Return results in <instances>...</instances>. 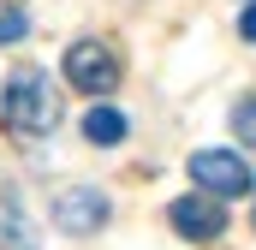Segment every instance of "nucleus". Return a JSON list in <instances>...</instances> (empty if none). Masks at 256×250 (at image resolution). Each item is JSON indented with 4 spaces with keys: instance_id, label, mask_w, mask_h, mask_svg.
Returning a JSON list of instances; mask_svg holds the SVG:
<instances>
[{
    "instance_id": "nucleus-1",
    "label": "nucleus",
    "mask_w": 256,
    "mask_h": 250,
    "mask_svg": "<svg viewBox=\"0 0 256 250\" xmlns=\"http://www.w3.org/2000/svg\"><path fill=\"white\" fill-rule=\"evenodd\" d=\"M0 120L12 125L18 137H48L60 125V90H54V78L36 72V66L12 72L6 90H0Z\"/></svg>"
},
{
    "instance_id": "nucleus-8",
    "label": "nucleus",
    "mask_w": 256,
    "mask_h": 250,
    "mask_svg": "<svg viewBox=\"0 0 256 250\" xmlns=\"http://www.w3.org/2000/svg\"><path fill=\"white\" fill-rule=\"evenodd\" d=\"M232 131H238L244 143H256V96H244V102L232 108Z\"/></svg>"
},
{
    "instance_id": "nucleus-4",
    "label": "nucleus",
    "mask_w": 256,
    "mask_h": 250,
    "mask_svg": "<svg viewBox=\"0 0 256 250\" xmlns=\"http://www.w3.org/2000/svg\"><path fill=\"white\" fill-rule=\"evenodd\" d=\"M167 220H173V232L191 238V244H208V238L226 232V208H220L214 196H179V202H167Z\"/></svg>"
},
{
    "instance_id": "nucleus-5",
    "label": "nucleus",
    "mask_w": 256,
    "mask_h": 250,
    "mask_svg": "<svg viewBox=\"0 0 256 250\" xmlns=\"http://www.w3.org/2000/svg\"><path fill=\"white\" fill-rule=\"evenodd\" d=\"M54 220H60L66 232H96L102 220H108V196L102 190H84V185H72L54 196Z\"/></svg>"
},
{
    "instance_id": "nucleus-6",
    "label": "nucleus",
    "mask_w": 256,
    "mask_h": 250,
    "mask_svg": "<svg viewBox=\"0 0 256 250\" xmlns=\"http://www.w3.org/2000/svg\"><path fill=\"white\" fill-rule=\"evenodd\" d=\"M84 137L102 143V149H108V143H126V114H120V108H90V114H84Z\"/></svg>"
},
{
    "instance_id": "nucleus-2",
    "label": "nucleus",
    "mask_w": 256,
    "mask_h": 250,
    "mask_svg": "<svg viewBox=\"0 0 256 250\" xmlns=\"http://www.w3.org/2000/svg\"><path fill=\"white\" fill-rule=\"evenodd\" d=\"M66 84L84 90V96H108V90L120 84V54H114L108 42H96V36L72 42V48H66Z\"/></svg>"
},
{
    "instance_id": "nucleus-7",
    "label": "nucleus",
    "mask_w": 256,
    "mask_h": 250,
    "mask_svg": "<svg viewBox=\"0 0 256 250\" xmlns=\"http://www.w3.org/2000/svg\"><path fill=\"white\" fill-rule=\"evenodd\" d=\"M30 36V12L24 6H0V48L6 42H24Z\"/></svg>"
},
{
    "instance_id": "nucleus-9",
    "label": "nucleus",
    "mask_w": 256,
    "mask_h": 250,
    "mask_svg": "<svg viewBox=\"0 0 256 250\" xmlns=\"http://www.w3.org/2000/svg\"><path fill=\"white\" fill-rule=\"evenodd\" d=\"M238 36H244V42H256V0L244 6V18H238Z\"/></svg>"
},
{
    "instance_id": "nucleus-10",
    "label": "nucleus",
    "mask_w": 256,
    "mask_h": 250,
    "mask_svg": "<svg viewBox=\"0 0 256 250\" xmlns=\"http://www.w3.org/2000/svg\"><path fill=\"white\" fill-rule=\"evenodd\" d=\"M250 220H256V214H250Z\"/></svg>"
},
{
    "instance_id": "nucleus-3",
    "label": "nucleus",
    "mask_w": 256,
    "mask_h": 250,
    "mask_svg": "<svg viewBox=\"0 0 256 250\" xmlns=\"http://www.w3.org/2000/svg\"><path fill=\"white\" fill-rule=\"evenodd\" d=\"M191 179L202 185V196H244V190L256 185V173H250V161L244 155H232V149H196L191 155Z\"/></svg>"
}]
</instances>
